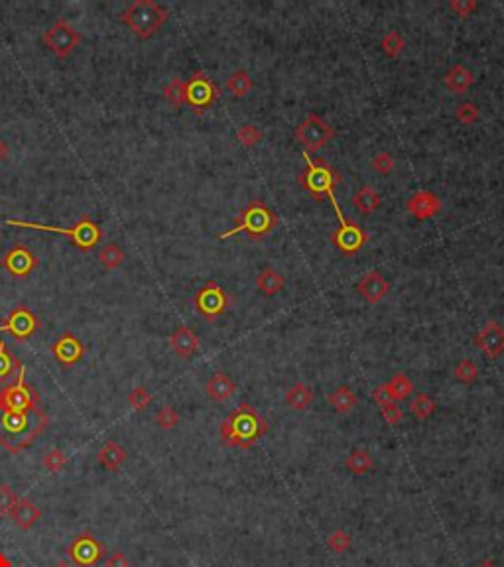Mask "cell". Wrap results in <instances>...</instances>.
Returning <instances> with one entry per match:
<instances>
[{"instance_id": "1", "label": "cell", "mask_w": 504, "mask_h": 567, "mask_svg": "<svg viewBox=\"0 0 504 567\" xmlns=\"http://www.w3.org/2000/svg\"><path fill=\"white\" fill-rule=\"evenodd\" d=\"M46 428H48V416L39 408L32 412L0 410V445L10 453L28 449Z\"/></svg>"}, {"instance_id": "2", "label": "cell", "mask_w": 504, "mask_h": 567, "mask_svg": "<svg viewBox=\"0 0 504 567\" xmlns=\"http://www.w3.org/2000/svg\"><path fill=\"white\" fill-rule=\"evenodd\" d=\"M268 432V422L248 402L237 406L219 425V437L223 445L252 449L258 440Z\"/></svg>"}, {"instance_id": "3", "label": "cell", "mask_w": 504, "mask_h": 567, "mask_svg": "<svg viewBox=\"0 0 504 567\" xmlns=\"http://www.w3.org/2000/svg\"><path fill=\"white\" fill-rule=\"evenodd\" d=\"M297 180H300V183H302V187H304L305 192L309 193L314 199H317V201H324L325 197H329L331 203H333L335 211L339 215V221L345 219L341 209H339V205H337V199H335L333 193L335 185L339 183L341 177H339V173L335 172L329 163L321 162V160H309L307 154H305V170L300 173Z\"/></svg>"}, {"instance_id": "4", "label": "cell", "mask_w": 504, "mask_h": 567, "mask_svg": "<svg viewBox=\"0 0 504 567\" xmlns=\"http://www.w3.org/2000/svg\"><path fill=\"white\" fill-rule=\"evenodd\" d=\"M121 20L133 30L136 38L148 39L166 24L168 10L154 0H134L133 4L124 10Z\"/></svg>"}, {"instance_id": "5", "label": "cell", "mask_w": 504, "mask_h": 567, "mask_svg": "<svg viewBox=\"0 0 504 567\" xmlns=\"http://www.w3.org/2000/svg\"><path fill=\"white\" fill-rule=\"evenodd\" d=\"M278 217L262 201H250L235 219V227L227 232H221L219 239H228L237 232H247L250 239H262L274 231Z\"/></svg>"}, {"instance_id": "6", "label": "cell", "mask_w": 504, "mask_h": 567, "mask_svg": "<svg viewBox=\"0 0 504 567\" xmlns=\"http://www.w3.org/2000/svg\"><path fill=\"white\" fill-rule=\"evenodd\" d=\"M8 225L12 227H22V229H34V231H46V232H57V235H66L69 237L77 249L91 250L95 249L97 244L103 239V231L89 215L81 217V221H77L75 227L71 229H61V227H51V225H39V223L30 221H18V219H8Z\"/></svg>"}, {"instance_id": "7", "label": "cell", "mask_w": 504, "mask_h": 567, "mask_svg": "<svg viewBox=\"0 0 504 567\" xmlns=\"http://www.w3.org/2000/svg\"><path fill=\"white\" fill-rule=\"evenodd\" d=\"M26 368L20 365L18 376L14 382L6 385L0 390V410L8 412H32L39 408V394L34 386L26 385Z\"/></svg>"}, {"instance_id": "8", "label": "cell", "mask_w": 504, "mask_h": 567, "mask_svg": "<svg viewBox=\"0 0 504 567\" xmlns=\"http://www.w3.org/2000/svg\"><path fill=\"white\" fill-rule=\"evenodd\" d=\"M106 549L101 540H97L91 532H81L67 546V556L77 567H97L105 559Z\"/></svg>"}, {"instance_id": "9", "label": "cell", "mask_w": 504, "mask_h": 567, "mask_svg": "<svg viewBox=\"0 0 504 567\" xmlns=\"http://www.w3.org/2000/svg\"><path fill=\"white\" fill-rule=\"evenodd\" d=\"M333 126L315 113H309L295 128V138L307 152L321 150L333 138Z\"/></svg>"}, {"instance_id": "10", "label": "cell", "mask_w": 504, "mask_h": 567, "mask_svg": "<svg viewBox=\"0 0 504 567\" xmlns=\"http://www.w3.org/2000/svg\"><path fill=\"white\" fill-rule=\"evenodd\" d=\"M217 99H219V89L205 71H195L185 81V103L191 108H195V113H201L203 108L211 106Z\"/></svg>"}, {"instance_id": "11", "label": "cell", "mask_w": 504, "mask_h": 567, "mask_svg": "<svg viewBox=\"0 0 504 567\" xmlns=\"http://www.w3.org/2000/svg\"><path fill=\"white\" fill-rule=\"evenodd\" d=\"M193 304H195V309L203 316V319L215 321L219 316L225 313L228 298L227 294H225V289L221 288L215 280H209V282L203 284L199 288V292L195 294Z\"/></svg>"}, {"instance_id": "12", "label": "cell", "mask_w": 504, "mask_h": 567, "mask_svg": "<svg viewBox=\"0 0 504 567\" xmlns=\"http://www.w3.org/2000/svg\"><path fill=\"white\" fill-rule=\"evenodd\" d=\"M44 44L48 46L57 58H67L79 44V32H77L67 20H57L56 24L44 32Z\"/></svg>"}, {"instance_id": "13", "label": "cell", "mask_w": 504, "mask_h": 567, "mask_svg": "<svg viewBox=\"0 0 504 567\" xmlns=\"http://www.w3.org/2000/svg\"><path fill=\"white\" fill-rule=\"evenodd\" d=\"M39 329V319L36 313L28 309L26 306H18L10 311L6 321L0 325V333H8L14 337L16 341H28L30 337L34 335Z\"/></svg>"}, {"instance_id": "14", "label": "cell", "mask_w": 504, "mask_h": 567, "mask_svg": "<svg viewBox=\"0 0 504 567\" xmlns=\"http://www.w3.org/2000/svg\"><path fill=\"white\" fill-rule=\"evenodd\" d=\"M331 241L345 256H352L369 242V235L351 219H343L331 235Z\"/></svg>"}, {"instance_id": "15", "label": "cell", "mask_w": 504, "mask_h": 567, "mask_svg": "<svg viewBox=\"0 0 504 567\" xmlns=\"http://www.w3.org/2000/svg\"><path fill=\"white\" fill-rule=\"evenodd\" d=\"M475 347L488 359L496 361L504 355V327L498 321H486L485 325L477 331Z\"/></svg>"}, {"instance_id": "16", "label": "cell", "mask_w": 504, "mask_h": 567, "mask_svg": "<svg viewBox=\"0 0 504 567\" xmlns=\"http://www.w3.org/2000/svg\"><path fill=\"white\" fill-rule=\"evenodd\" d=\"M2 266L6 268L12 278H26L32 274V270L38 266V258L26 244L18 242L4 254Z\"/></svg>"}, {"instance_id": "17", "label": "cell", "mask_w": 504, "mask_h": 567, "mask_svg": "<svg viewBox=\"0 0 504 567\" xmlns=\"http://www.w3.org/2000/svg\"><path fill=\"white\" fill-rule=\"evenodd\" d=\"M357 292L369 304H381L391 294V282L382 276L379 270H371L357 282Z\"/></svg>"}, {"instance_id": "18", "label": "cell", "mask_w": 504, "mask_h": 567, "mask_svg": "<svg viewBox=\"0 0 504 567\" xmlns=\"http://www.w3.org/2000/svg\"><path fill=\"white\" fill-rule=\"evenodd\" d=\"M406 209H408V213L414 219L426 221V219H431V217H436L441 211V199H439L438 193L422 189V192H416L410 197L408 203H406Z\"/></svg>"}, {"instance_id": "19", "label": "cell", "mask_w": 504, "mask_h": 567, "mask_svg": "<svg viewBox=\"0 0 504 567\" xmlns=\"http://www.w3.org/2000/svg\"><path fill=\"white\" fill-rule=\"evenodd\" d=\"M51 353L56 356V361L59 363V366L71 368V366H75L77 363L83 359L85 349H83V343H81L75 335L66 333V335L59 337L56 343L51 345Z\"/></svg>"}, {"instance_id": "20", "label": "cell", "mask_w": 504, "mask_h": 567, "mask_svg": "<svg viewBox=\"0 0 504 567\" xmlns=\"http://www.w3.org/2000/svg\"><path fill=\"white\" fill-rule=\"evenodd\" d=\"M205 392H207L209 400H213V402H227L228 398L237 392V385L225 370H217L207 380Z\"/></svg>"}, {"instance_id": "21", "label": "cell", "mask_w": 504, "mask_h": 567, "mask_svg": "<svg viewBox=\"0 0 504 567\" xmlns=\"http://www.w3.org/2000/svg\"><path fill=\"white\" fill-rule=\"evenodd\" d=\"M170 345L180 359H191L199 349V337L190 327H178L170 337Z\"/></svg>"}, {"instance_id": "22", "label": "cell", "mask_w": 504, "mask_h": 567, "mask_svg": "<svg viewBox=\"0 0 504 567\" xmlns=\"http://www.w3.org/2000/svg\"><path fill=\"white\" fill-rule=\"evenodd\" d=\"M10 518L12 522L18 526L20 530H32L39 520H42V510H39L38 504H34L32 500L28 499H18L14 510L10 512Z\"/></svg>"}, {"instance_id": "23", "label": "cell", "mask_w": 504, "mask_h": 567, "mask_svg": "<svg viewBox=\"0 0 504 567\" xmlns=\"http://www.w3.org/2000/svg\"><path fill=\"white\" fill-rule=\"evenodd\" d=\"M443 83H445V87H448L451 93H455V95H465L467 91L475 85V73H473L469 68H465V66L455 63V66H451V68L448 69V73H445V77H443Z\"/></svg>"}, {"instance_id": "24", "label": "cell", "mask_w": 504, "mask_h": 567, "mask_svg": "<svg viewBox=\"0 0 504 567\" xmlns=\"http://www.w3.org/2000/svg\"><path fill=\"white\" fill-rule=\"evenodd\" d=\"M97 459H99V465L106 469V471L116 473L121 467H123L126 459H128V453L124 451L123 445L116 442H106L101 451L97 453Z\"/></svg>"}, {"instance_id": "25", "label": "cell", "mask_w": 504, "mask_h": 567, "mask_svg": "<svg viewBox=\"0 0 504 567\" xmlns=\"http://www.w3.org/2000/svg\"><path fill=\"white\" fill-rule=\"evenodd\" d=\"M284 286H285V278L282 276V274H280V272H278L276 268H270V266H266V268L258 272L257 288L262 296L272 298V296L280 294V292L284 289Z\"/></svg>"}, {"instance_id": "26", "label": "cell", "mask_w": 504, "mask_h": 567, "mask_svg": "<svg viewBox=\"0 0 504 567\" xmlns=\"http://www.w3.org/2000/svg\"><path fill=\"white\" fill-rule=\"evenodd\" d=\"M315 394L314 388L307 386L305 382H295L292 388H288L285 392V404L290 406L295 412H305L309 406L314 404Z\"/></svg>"}, {"instance_id": "27", "label": "cell", "mask_w": 504, "mask_h": 567, "mask_svg": "<svg viewBox=\"0 0 504 567\" xmlns=\"http://www.w3.org/2000/svg\"><path fill=\"white\" fill-rule=\"evenodd\" d=\"M327 402L337 413H351L355 406L359 404V398L352 392L351 386H337L333 392L327 394Z\"/></svg>"}, {"instance_id": "28", "label": "cell", "mask_w": 504, "mask_h": 567, "mask_svg": "<svg viewBox=\"0 0 504 567\" xmlns=\"http://www.w3.org/2000/svg\"><path fill=\"white\" fill-rule=\"evenodd\" d=\"M352 205L362 215H372V213L381 209V195L376 193V189H372L371 185H361V189L355 193V197H352Z\"/></svg>"}, {"instance_id": "29", "label": "cell", "mask_w": 504, "mask_h": 567, "mask_svg": "<svg viewBox=\"0 0 504 567\" xmlns=\"http://www.w3.org/2000/svg\"><path fill=\"white\" fill-rule=\"evenodd\" d=\"M345 467H347V471L352 473V475L362 477V475H367V473H371L372 469H374V459H372V455L367 451V449L359 447V449H352V451L347 455Z\"/></svg>"}, {"instance_id": "30", "label": "cell", "mask_w": 504, "mask_h": 567, "mask_svg": "<svg viewBox=\"0 0 504 567\" xmlns=\"http://www.w3.org/2000/svg\"><path fill=\"white\" fill-rule=\"evenodd\" d=\"M225 85H227V89L233 93V95L238 96V99H242V96H247L248 93L252 91L254 81H252V77H250V73H248L247 69H237V71H233V73L228 75Z\"/></svg>"}, {"instance_id": "31", "label": "cell", "mask_w": 504, "mask_h": 567, "mask_svg": "<svg viewBox=\"0 0 504 567\" xmlns=\"http://www.w3.org/2000/svg\"><path fill=\"white\" fill-rule=\"evenodd\" d=\"M436 408H438V404H436V402H434V400H431L426 392H418V394L410 400V406H408L410 413H412L416 420H419V422H426V420H429V418L434 416V412H436Z\"/></svg>"}, {"instance_id": "32", "label": "cell", "mask_w": 504, "mask_h": 567, "mask_svg": "<svg viewBox=\"0 0 504 567\" xmlns=\"http://www.w3.org/2000/svg\"><path fill=\"white\" fill-rule=\"evenodd\" d=\"M386 386H388L392 402H402V400H406V398L412 394V390H414L412 380H410L408 375H404V373H396V375L392 376L391 380L386 382Z\"/></svg>"}, {"instance_id": "33", "label": "cell", "mask_w": 504, "mask_h": 567, "mask_svg": "<svg viewBox=\"0 0 504 567\" xmlns=\"http://www.w3.org/2000/svg\"><path fill=\"white\" fill-rule=\"evenodd\" d=\"M381 48L386 58L394 59L398 58L400 54L404 51V48H406V39L402 38V34H400L398 30H391V32H386V34L382 36Z\"/></svg>"}, {"instance_id": "34", "label": "cell", "mask_w": 504, "mask_h": 567, "mask_svg": "<svg viewBox=\"0 0 504 567\" xmlns=\"http://www.w3.org/2000/svg\"><path fill=\"white\" fill-rule=\"evenodd\" d=\"M453 376H455L461 385H475L477 378H479V366L471 359H461V361H457L455 368H453Z\"/></svg>"}, {"instance_id": "35", "label": "cell", "mask_w": 504, "mask_h": 567, "mask_svg": "<svg viewBox=\"0 0 504 567\" xmlns=\"http://www.w3.org/2000/svg\"><path fill=\"white\" fill-rule=\"evenodd\" d=\"M164 99L173 106L185 105V81L181 77H171L170 83L164 87Z\"/></svg>"}, {"instance_id": "36", "label": "cell", "mask_w": 504, "mask_h": 567, "mask_svg": "<svg viewBox=\"0 0 504 567\" xmlns=\"http://www.w3.org/2000/svg\"><path fill=\"white\" fill-rule=\"evenodd\" d=\"M16 368H20V361L10 355L6 343L0 339V382H6L16 373Z\"/></svg>"}, {"instance_id": "37", "label": "cell", "mask_w": 504, "mask_h": 567, "mask_svg": "<svg viewBox=\"0 0 504 567\" xmlns=\"http://www.w3.org/2000/svg\"><path fill=\"white\" fill-rule=\"evenodd\" d=\"M99 258H101V262L105 264L106 268L113 270L118 268L124 262V252L116 242H106L105 247L101 249V252H99Z\"/></svg>"}, {"instance_id": "38", "label": "cell", "mask_w": 504, "mask_h": 567, "mask_svg": "<svg viewBox=\"0 0 504 567\" xmlns=\"http://www.w3.org/2000/svg\"><path fill=\"white\" fill-rule=\"evenodd\" d=\"M67 455L61 449H57V447H54V449H49L44 457H42V465H44V469H48L51 475H57L59 471H63L67 465Z\"/></svg>"}, {"instance_id": "39", "label": "cell", "mask_w": 504, "mask_h": 567, "mask_svg": "<svg viewBox=\"0 0 504 567\" xmlns=\"http://www.w3.org/2000/svg\"><path fill=\"white\" fill-rule=\"evenodd\" d=\"M352 546V538L349 532L345 530H333L329 536H327V548L335 552V554H345L349 552Z\"/></svg>"}, {"instance_id": "40", "label": "cell", "mask_w": 504, "mask_h": 567, "mask_svg": "<svg viewBox=\"0 0 504 567\" xmlns=\"http://www.w3.org/2000/svg\"><path fill=\"white\" fill-rule=\"evenodd\" d=\"M154 423H156L160 430L170 432V430H173V428L180 423V413L176 412L171 406H164V408H160V410L156 412V416H154Z\"/></svg>"}, {"instance_id": "41", "label": "cell", "mask_w": 504, "mask_h": 567, "mask_svg": "<svg viewBox=\"0 0 504 567\" xmlns=\"http://www.w3.org/2000/svg\"><path fill=\"white\" fill-rule=\"evenodd\" d=\"M128 404L134 412H144V410H148V406L152 404V394L148 392L146 386H136L128 394Z\"/></svg>"}, {"instance_id": "42", "label": "cell", "mask_w": 504, "mask_h": 567, "mask_svg": "<svg viewBox=\"0 0 504 567\" xmlns=\"http://www.w3.org/2000/svg\"><path fill=\"white\" fill-rule=\"evenodd\" d=\"M479 116H481L479 106H477L475 103H471V101H465V103H461V105L455 108L457 123H461V125L465 126L477 125V123H479Z\"/></svg>"}, {"instance_id": "43", "label": "cell", "mask_w": 504, "mask_h": 567, "mask_svg": "<svg viewBox=\"0 0 504 567\" xmlns=\"http://www.w3.org/2000/svg\"><path fill=\"white\" fill-rule=\"evenodd\" d=\"M237 140L242 146L252 148V146H257L262 140V132H260V128L257 125H242L237 130Z\"/></svg>"}, {"instance_id": "44", "label": "cell", "mask_w": 504, "mask_h": 567, "mask_svg": "<svg viewBox=\"0 0 504 567\" xmlns=\"http://www.w3.org/2000/svg\"><path fill=\"white\" fill-rule=\"evenodd\" d=\"M371 168L376 173H381V175H388V173L394 172L396 160H394V156H392L391 152H379V154H374V158L371 160Z\"/></svg>"}, {"instance_id": "45", "label": "cell", "mask_w": 504, "mask_h": 567, "mask_svg": "<svg viewBox=\"0 0 504 567\" xmlns=\"http://www.w3.org/2000/svg\"><path fill=\"white\" fill-rule=\"evenodd\" d=\"M16 502H18L16 492L10 489V485L2 482L0 485V516H10V512L14 510Z\"/></svg>"}, {"instance_id": "46", "label": "cell", "mask_w": 504, "mask_h": 567, "mask_svg": "<svg viewBox=\"0 0 504 567\" xmlns=\"http://www.w3.org/2000/svg\"><path fill=\"white\" fill-rule=\"evenodd\" d=\"M381 416L388 425H398L404 420V410L400 408L398 402H388V404L381 406Z\"/></svg>"}, {"instance_id": "47", "label": "cell", "mask_w": 504, "mask_h": 567, "mask_svg": "<svg viewBox=\"0 0 504 567\" xmlns=\"http://www.w3.org/2000/svg\"><path fill=\"white\" fill-rule=\"evenodd\" d=\"M448 6L449 10L455 12L459 18H467L477 10V2L475 0H451Z\"/></svg>"}, {"instance_id": "48", "label": "cell", "mask_w": 504, "mask_h": 567, "mask_svg": "<svg viewBox=\"0 0 504 567\" xmlns=\"http://www.w3.org/2000/svg\"><path fill=\"white\" fill-rule=\"evenodd\" d=\"M372 400L376 402L379 406H384L388 404V402H392L391 398V392H388V386H386V382H382V385H379L374 390H372Z\"/></svg>"}, {"instance_id": "49", "label": "cell", "mask_w": 504, "mask_h": 567, "mask_svg": "<svg viewBox=\"0 0 504 567\" xmlns=\"http://www.w3.org/2000/svg\"><path fill=\"white\" fill-rule=\"evenodd\" d=\"M105 567H130V561L123 552H114L111 558L105 559Z\"/></svg>"}, {"instance_id": "50", "label": "cell", "mask_w": 504, "mask_h": 567, "mask_svg": "<svg viewBox=\"0 0 504 567\" xmlns=\"http://www.w3.org/2000/svg\"><path fill=\"white\" fill-rule=\"evenodd\" d=\"M6 156H8V146H6L4 140H0V162L6 160Z\"/></svg>"}, {"instance_id": "51", "label": "cell", "mask_w": 504, "mask_h": 567, "mask_svg": "<svg viewBox=\"0 0 504 567\" xmlns=\"http://www.w3.org/2000/svg\"><path fill=\"white\" fill-rule=\"evenodd\" d=\"M0 567H12V561H10L8 556H4L2 552H0Z\"/></svg>"}, {"instance_id": "52", "label": "cell", "mask_w": 504, "mask_h": 567, "mask_svg": "<svg viewBox=\"0 0 504 567\" xmlns=\"http://www.w3.org/2000/svg\"><path fill=\"white\" fill-rule=\"evenodd\" d=\"M477 567H498V566H496L495 559H485V561H481Z\"/></svg>"}, {"instance_id": "53", "label": "cell", "mask_w": 504, "mask_h": 567, "mask_svg": "<svg viewBox=\"0 0 504 567\" xmlns=\"http://www.w3.org/2000/svg\"><path fill=\"white\" fill-rule=\"evenodd\" d=\"M54 567H73L69 561H66V559H57L56 563H54Z\"/></svg>"}]
</instances>
